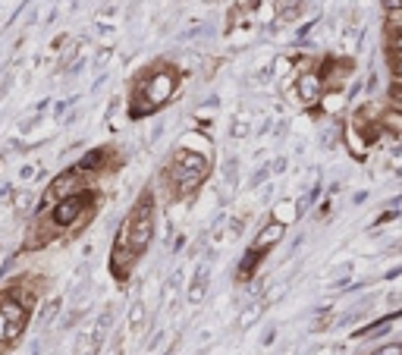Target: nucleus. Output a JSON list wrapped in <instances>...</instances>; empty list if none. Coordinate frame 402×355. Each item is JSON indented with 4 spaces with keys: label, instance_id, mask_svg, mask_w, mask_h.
<instances>
[{
    "label": "nucleus",
    "instance_id": "1",
    "mask_svg": "<svg viewBox=\"0 0 402 355\" xmlns=\"http://www.w3.org/2000/svg\"><path fill=\"white\" fill-rule=\"evenodd\" d=\"M151 211H154V201H151V195L145 192V198H142L139 205L132 208V214H129V221H126V226H123V233H120V239H123V243H129V248H132L135 258H139V255L148 248L151 233H154V221H151Z\"/></svg>",
    "mask_w": 402,
    "mask_h": 355
},
{
    "label": "nucleus",
    "instance_id": "2",
    "mask_svg": "<svg viewBox=\"0 0 402 355\" xmlns=\"http://www.w3.org/2000/svg\"><path fill=\"white\" fill-rule=\"evenodd\" d=\"M208 176V161L195 151H176L173 157V183L179 192H192L201 186V179Z\"/></svg>",
    "mask_w": 402,
    "mask_h": 355
},
{
    "label": "nucleus",
    "instance_id": "3",
    "mask_svg": "<svg viewBox=\"0 0 402 355\" xmlns=\"http://www.w3.org/2000/svg\"><path fill=\"white\" fill-rule=\"evenodd\" d=\"M88 205H92V192L79 189V192L66 195V198H60V201H54V205H51V223H54L57 230H63V226H73L82 214H85Z\"/></svg>",
    "mask_w": 402,
    "mask_h": 355
},
{
    "label": "nucleus",
    "instance_id": "4",
    "mask_svg": "<svg viewBox=\"0 0 402 355\" xmlns=\"http://www.w3.org/2000/svg\"><path fill=\"white\" fill-rule=\"evenodd\" d=\"M79 189H82V170H79V167H73V170L60 173V176H54V183L48 186V192H44V198L38 201V211L51 208V205H54V201L66 198V195H73V192H79Z\"/></svg>",
    "mask_w": 402,
    "mask_h": 355
},
{
    "label": "nucleus",
    "instance_id": "5",
    "mask_svg": "<svg viewBox=\"0 0 402 355\" xmlns=\"http://www.w3.org/2000/svg\"><path fill=\"white\" fill-rule=\"evenodd\" d=\"M299 97H302V104H314L317 97H321V75H314V73H305L299 79Z\"/></svg>",
    "mask_w": 402,
    "mask_h": 355
},
{
    "label": "nucleus",
    "instance_id": "6",
    "mask_svg": "<svg viewBox=\"0 0 402 355\" xmlns=\"http://www.w3.org/2000/svg\"><path fill=\"white\" fill-rule=\"evenodd\" d=\"M280 239H283V223H277V221H274V223H268L261 233H258L255 248H258V252H268V248L274 245V243H280Z\"/></svg>",
    "mask_w": 402,
    "mask_h": 355
},
{
    "label": "nucleus",
    "instance_id": "7",
    "mask_svg": "<svg viewBox=\"0 0 402 355\" xmlns=\"http://www.w3.org/2000/svg\"><path fill=\"white\" fill-rule=\"evenodd\" d=\"M13 208H16V214H28L32 208H38V198L32 192H16L13 195Z\"/></svg>",
    "mask_w": 402,
    "mask_h": 355
},
{
    "label": "nucleus",
    "instance_id": "8",
    "mask_svg": "<svg viewBox=\"0 0 402 355\" xmlns=\"http://www.w3.org/2000/svg\"><path fill=\"white\" fill-rule=\"evenodd\" d=\"M10 312H13V296L0 299V343H6V327H10Z\"/></svg>",
    "mask_w": 402,
    "mask_h": 355
},
{
    "label": "nucleus",
    "instance_id": "9",
    "mask_svg": "<svg viewBox=\"0 0 402 355\" xmlns=\"http://www.w3.org/2000/svg\"><path fill=\"white\" fill-rule=\"evenodd\" d=\"M57 312H60V299H51L48 305L41 308V324H51V321H54V314H57Z\"/></svg>",
    "mask_w": 402,
    "mask_h": 355
},
{
    "label": "nucleus",
    "instance_id": "10",
    "mask_svg": "<svg viewBox=\"0 0 402 355\" xmlns=\"http://www.w3.org/2000/svg\"><path fill=\"white\" fill-rule=\"evenodd\" d=\"M386 26H390L393 32H402V6H399V10H390V13H386Z\"/></svg>",
    "mask_w": 402,
    "mask_h": 355
},
{
    "label": "nucleus",
    "instance_id": "11",
    "mask_svg": "<svg viewBox=\"0 0 402 355\" xmlns=\"http://www.w3.org/2000/svg\"><path fill=\"white\" fill-rule=\"evenodd\" d=\"M384 123L390 126V129L402 132V113H386V117H384Z\"/></svg>",
    "mask_w": 402,
    "mask_h": 355
},
{
    "label": "nucleus",
    "instance_id": "12",
    "mask_svg": "<svg viewBox=\"0 0 402 355\" xmlns=\"http://www.w3.org/2000/svg\"><path fill=\"white\" fill-rule=\"evenodd\" d=\"M35 173H41V170H35V167H32V164H28V167H22V170H19V176H22V179H32V176H35Z\"/></svg>",
    "mask_w": 402,
    "mask_h": 355
},
{
    "label": "nucleus",
    "instance_id": "13",
    "mask_svg": "<svg viewBox=\"0 0 402 355\" xmlns=\"http://www.w3.org/2000/svg\"><path fill=\"white\" fill-rule=\"evenodd\" d=\"M374 355H402V346H386V349L374 352Z\"/></svg>",
    "mask_w": 402,
    "mask_h": 355
},
{
    "label": "nucleus",
    "instance_id": "14",
    "mask_svg": "<svg viewBox=\"0 0 402 355\" xmlns=\"http://www.w3.org/2000/svg\"><path fill=\"white\" fill-rule=\"evenodd\" d=\"M399 6H402V0H384V10H386V13H390V10H399Z\"/></svg>",
    "mask_w": 402,
    "mask_h": 355
},
{
    "label": "nucleus",
    "instance_id": "15",
    "mask_svg": "<svg viewBox=\"0 0 402 355\" xmlns=\"http://www.w3.org/2000/svg\"><path fill=\"white\" fill-rule=\"evenodd\" d=\"M393 73H396V79L402 82V60H396V66H393Z\"/></svg>",
    "mask_w": 402,
    "mask_h": 355
}]
</instances>
